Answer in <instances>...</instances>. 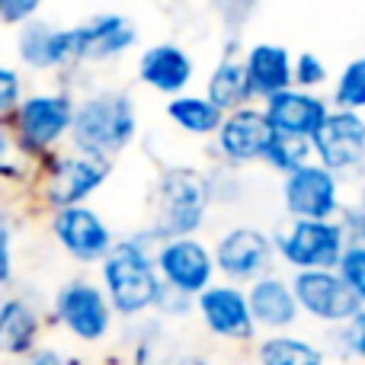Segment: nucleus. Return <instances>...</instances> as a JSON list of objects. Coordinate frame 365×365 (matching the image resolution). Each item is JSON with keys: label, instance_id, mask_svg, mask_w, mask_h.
<instances>
[{"label": "nucleus", "instance_id": "6e6552de", "mask_svg": "<svg viewBox=\"0 0 365 365\" xmlns=\"http://www.w3.org/2000/svg\"><path fill=\"white\" fill-rule=\"evenodd\" d=\"M158 259L160 282L167 289L180 292L186 298H199L205 289H212V272H215V257L208 253L205 244L195 237H177L164 240L154 253Z\"/></svg>", "mask_w": 365, "mask_h": 365}, {"label": "nucleus", "instance_id": "4c0bfd02", "mask_svg": "<svg viewBox=\"0 0 365 365\" xmlns=\"http://www.w3.org/2000/svg\"><path fill=\"white\" fill-rule=\"evenodd\" d=\"M359 205L365 208V177H362V186H359Z\"/></svg>", "mask_w": 365, "mask_h": 365}, {"label": "nucleus", "instance_id": "423d86ee", "mask_svg": "<svg viewBox=\"0 0 365 365\" xmlns=\"http://www.w3.org/2000/svg\"><path fill=\"white\" fill-rule=\"evenodd\" d=\"M314 158L324 170L334 177L353 173L365 164V115L346 113V109H330L324 125L311 138Z\"/></svg>", "mask_w": 365, "mask_h": 365}, {"label": "nucleus", "instance_id": "e433bc0d", "mask_svg": "<svg viewBox=\"0 0 365 365\" xmlns=\"http://www.w3.org/2000/svg\"><path fill=\"white\" fill-rule=\"evenodd\" d=\"M173 365H215L212 359H205V356H180V359L177 362H173Z\"/></svg>", "mask_w": 365, "mask_h": 365}, {"label": "nucleus", "instance_id": "0eeeda50", "mask_svg": "<svg viewBox=\"0 0 365 365\" xmlns=\"http://www.w3.org/2000/svg\"><path fill=\"white\" fill-rule=\"evenodd\" d=\"M298 308L308 317L324 324H343L346 327L362 311V302L346 289L336 269H317V272H295L292 279Z\"/></svg>", "mask_w": 365, "mask_h": 365}, {"label": "nucleus", "instance_id": "72a5a7b5", "mask_svg": "<svg viewBox=\"0 0 365 365\" xmlns=\"http://www.w3.org/2000/svg\"><path fill=\"white\" fill-rule=\"evenodd\" d=\"M13 276V231L6 215L0 212V285H6Z\"/></svg>", "mask_w": 365, "mask_h": 365}, {"label": "nucleus", "instance_id": "9b49d317", "mask_svg": "<svg viewBox=\"0 0 365 365\" xmlns=\"http://www.w3.org/2000/svg\"><path fill=\"white\" fill-rule=\"evenodd\" d=\"M55 311L71 334L93 343V340L106 336L113 304H109L103 289L90 285L87 279H74V282L61 285V292H58V298H55Z\"/></svg>", "mask_w": 365, "mask_h": 365}, {"label": "nucleus", "instance_id": "473e14b6", "mask_svg": "<svg viewBox=\"0 0 365 365\" xmlns=\"http://www.w3.org/2000/svg\"><path fill=\"white\" fill-rule=\"evenodd\" d=\"M38 13L36 0H0V19L4 23H32V16Z\"/></svg>", "mask_w": 365, "mask_h": 365}, {"label": "nucleus", "instance_id": "393cba45", "mask_svg": "<svg viewBox=\"0 0 365 365\" xmlns=\"http://www.w3.org/2000/svg\"><path fill=\"white\" fill-rule=\"evenodd\" d=\"M259 365H324V353L302 336H266L259 343Z\"/></svg>", "mask_w": 365, "mask_h": 365}, {"label": "nucleus", "instance_id": "20e7f679", "mask_svg": "<svg viewBox=\"0 0 365 365\" xmlns=\"http://www.w3.org/2000/svg\"><path fill=\"white\" fill-rule=\"evenodd\" d=\"M276 253L295 272H317L336 269L346 250V237L336 221H289L272 237Z\"/></svg>", "mask_w": 365, "mask_h": 365}, {"label": "nucleus", "instance_id": "f3484780", "mask_svg": "<svg viewBox=\"0 0 365 365\" xmlns=\"http://www.w3.org/2000/svg\"><path fill=\"white\" fill-rule=\"evenodd\" d=\"M138 29L128 16L100 13L90 23L74 26V55L77 61H113L125 48H132Z\"/></svg>", "mask_w": 365, "mask_h": 365}, {"label": "nucleus", "instance_id": "c9c22d12", "mask_svg": "<svg viewBox=\"0 0 365 365\" xmlns=\"http://www.w3.org/2000/svg\"><path fill=\"white\" fill-rule=\"evenodd\" d=\"M26 365H64V359L55 353V349H42V353H36Z\"/></svg>", "mask_w": 365, "mask_h": 365}, {"label": "nucleus", "instance_id": "a211bd4d", "mask_svg": "<svg viewBox=\"0 0 365 365\" xmlns=\"http://www.w3.org/2000/svg\"><path fill=\"white\" fill-rule=\"evenodd\" d=\"M19 58L36 71H48V68H61L68 61H77L74 55V29H61L51 23H26L19 29Z\"/></svg>", "mask_w": 365, "mask_h": 365}, {"label": "nucleus", "instance_id": "c85d7f7f", "mask_svg": "<svg viewBox=\"0 0 365 365\" xmlns=\"http://www.w3.org/2000/svg\"><path fill=\"white\" fill-rule=\"evenodd\" d=\"M292 83H295L298 90H317L321 83H327V64L321 61L317 55H311V51H302V55L295 58V64H292Z\"/></svg>", "mask_w": 365, "mask_h": 365}, {"label": "nucleus", "instance_id": "7c9ffc66", "mask_svg": "<svg viewBox=\"0 0 365 365\" xmlns=\"http://www.w3.org/2000/svg\"><path fill=\"white\" fill-rule=\"evenodd\" d=\"M336 225L343 227V237H346V247H365V208L356 202V205H343Z\"/></svg>", "mask_w": 365, "mask_h": 365}, {"label": "nucleus", "instance_id": "aec40b11", "mask_svg": "<svg viewBox=\"0 0 365 365\" xmlns=\"http://www.w3.org/2000/svg\"><path fill=\"white\" fill-rule=\"evenodd\" d=\"M247 302H250L253 324L266 330H285L302 314V308L295 302V292H292V282H285L279 276L257 279L250 285V292H247Z\"/></svg>", "mask_w": 365, "mask_h": 365}, {"label": "nucleus", "instance_id": "9d476101", "mask_svg": "<svg viewBox=\"0 0 365 365\" xmlns=\"http://www.w3.org/2000/svg\"><path fill=\"white\" fill-rule=\"evenodd\" d=\"M74 122V103L64 93H38L19 103L16 109V132L19 145L29 154H42L64 132H71Z\"/></svg>", "mask_w": 365, "mask_h": 365}, {"label": "nucleus", "instance_id": "dca6fc26", "mask_svg": "<svg viewBox=\"0 0 365 365\" xmlns=\"http://www.w3.org/2000/svg\"><path fill=\"white\" fill-rule=\"evenodd\" d=\"M109 167L103 160L83 158V154H71V158H61L48 173V182H45V199L64 212V208H74L87 199L90 192L106 182Z\"/></svg>", "mask_w": 365, "mask_h": 365}, {"label": "nucleus", "instance_id": "2eb2a0df", "mask_svg": "<svg viewBox=\"0 0 365 365\" xmlns=\"http://www.w3.org/2000/svg\"><path fill=\"white\" fill-rule=\"evenodd\" d=\"M263 113L276 135L311 141L317 135V128L324 125V119L330 115V106L317 93L292 87V90H285V93H276L272 100H266Z\"/></svg>", "mask_w": 365, "mask_h": 365}, {"label": "nucleus", "instance_id": "bb28decb", "mask_svg": "<svg viewBox=\"0 0 365 365\" xmlns=\"http://www.w3.org/2000/svg\"><path fill=\"white\" fill-rule=\"evenodd\" d=\"M334 109L362 113L365 109V58H353L334 83Z\"/></svg>", "mask_w": 365, "mask_h": 365}, {"label": "nucleus", "instance_id": "f03ea898", "mask_svg": "<svg viewBox=\"0 0 365 365\" xmlns=\"http://www.w3.org/2000/svg\"><path fill=\"white\" fill-rule=\"evenodd\" d=\"M135 132H138V115H135V103L128 93L103 90L74 106L71 138L83 158H115L122 148L132 145Z\"/></svg>", "mask_w": 365, "mask_h": 365}, {"label": "nucleus", "instance_id": "7ed1b4c3", "mask_svg": "<svg viewBox=\"0 0 365 365\" xmlns=\"http://www.w3.org/2000/svg\"><path fill=\"white\" fill-rule=\"evenodd\" d=\"M212 202V182L192 167H170L158 182V218L154 234L160 240L192 237L202 227Z\"/></svg>", "mask_w": 365, "mask_h": 365}, {"label": "nucleus", "instance_id": "ddd939ff", "mask_svg": "<svg viewBox=\"0 0 365 365\" xmlns=\"http://www.w3.org/2000/svg\"><path fill=\"white\" fill-rule=\"evenodd\" d=\"M51 227H55L58 244H61L74 259H81V263L106 259L109 250L115 247L113 234H109V225L96 212H90V208H83V205L58 212Z\"/></svg>", "mask_w": 365, "mask_h": 365}, {"label": "nucleus", "instance_id": "f8f14e48", "mask_svg": "<svg viewBox=\"0 0 365 365\" xmlns=\"http://www.w3.org/2000/svg\"><path fill=\"white\" fill-rule=\"evenodd\" d=\"M202 321H205L208 334L221 336V340H250L257 324L250 314V302L247 292H240L237 285H212L195 298Z\"/></svg>", "mask_w": 365, "mask_h": 365}, {"label": "nucleus", "instance_id": "f257e3e1", "mask_svg": "<svg viewBox=\"0 0 365 365\" xmlns=\"http://www.w3.org/2000/svg\"><path fill=\"white\" fill-rule=\"evenodd\" d=\"M154 244H164L154 231L138 234V237L119 240L103 259V282H106V298L119 314L135 317L148 308H158V298L164 292L154 259Z\"/></svg>", "mask_w": 365, "mask_h": 365}, {"label": "nucleus", "instance_id": "5701e85b", "mask_svg": "<svg viewBox=\"0 0 365 365\" xmlns=\"http://www.w3.org/2000/svg\"><path fill=\"white\" fill-rule=\"evenodd\" d=\"M208 100L227 115L237 113V109H247V103L253 100V90H250V77H247L244 61L227 55L212 71V77H208Z\"/></svg>", "mask_w": 365, "mask_h": 365}, {"label": "nucleus", "instance_id": "1a4fd4ad", "mask_svg": "<svg viewBox=\"0 0 365 365\" xmlns=\"http://www.w3.org/2000/svg\"><path fill=\"white\" fill-rule=\"evenodd\" d=\"M276 259V244L259 227H231L215 247V266L234 282H257Z\"/></svg>", "mask_w": 365, "mask_h": 365}, {"label": "nucleus", "instance_id": "b1692460", "mask_svg": "<svg viewBox=\"0 0 365 365\" xmlns=\"http://www.w3.org/2000/svg\"><path fill=\"white\" fill-rule=\"evenodd\" d=\"M167 115L189 135H218L225 113L208 96H173L167 103Z\"/></svg>", "mask_w": 365, "mask_h": 365}, {"label": "nucleus", "instance_id": "f704fd0d", "mask_svg": "<svg viewBox=\"0 0 365 365\" xmlns=\"http://www.w3.org/2000/svg\"><path fill=\"white\" fill-rule=\"evenodd\" d=\"M0 177H19V167L13 164V138L0 125Z\"/></svg>", "mask_w": 365, "mask_h": 365}, {"label": "nucleus", "instance_id": "6ab92c4d", "mask_svg": "<svg viewBox=\"0 0 365 365\" xmlns=\"http://www.w3.org/2000/svg\"><path fill=\"white\" fill-rule=\"evenodd\" d=\"M292 51L285 45L276 42H257L244 58L247 77H250V90L253 96H263V100H272L276 93H285L292 90Z\"/></svg>", "mask_w": 365, "mask_h": 365}, {"label": "nucleus", "instance_id": "c756f323", "mask_svg": "<svg viewBox=\"0 0 365 365\" xmlns=\"http://www.w3.org/2000/svg\"><path fill=\"white\" fill-rule=\"evenodd\" d=\"M334 334L343 340L340 356H353V359H362L365 362V308L346 324V327L334 330Z\"/></svg>", "mask_w": 365, "mask_h": 365}, {"label": "nucleus", "instance_id": "4be33fe9", "mask_svg": "<svg viewBox=\"0 0 365 365\" xmlns=\"http://www.w3.org/2000/svg\"><path fill=\"white\" fill-rule=\"evenodd\" d=\"M38 340V314L29 302L10 298L0 304V356H26Z\"/></svg>", "mask_w": 365, "mask_h": 365}, {"label": "nucleus", "instance_id": "39448f33", "mask_svg": "<svg viewBox=\"0 0 365 365\" xmlns=\"http://www.w3.org/2000/svg\"><path fill=\"white\" fill-rule=\"evenodd\" d=\"M282 205L292 221H336L343 212L340 180L311 160L282 180Z\"/></svg>", "mask_w": 365, "mask_h": 365}, {"label": "nucleus", "instance_id": "2f4dec72", "mask_svg": "<svg viewBox=\"0 0 365 365\" xmlns=\"http://www.w3.org/2000/svg\"><path fill=\"white\" fill-rule=\"evenodd\" d=\"M19 93H23V81L13 68H0V115L10 113L19 103Z\"/></svg>", "mask_w": 365, "mask_h": 365}, {"label": "nucleus", "instance_id": "a878e982", "mask_svg": "<svg viewBox=\"0 0 365 365\" xmlns=\"http://www.w3.org/2000/svg\"><path fill=\"white\" fill-rule=\"evenodd\" d=\"M311 158H314V148H311V141L289 138V135H276L263 160L272 167V170L282 173V177H289V173L302 170L304 164H311Z\"/></svg>", "mask_w": 365, "mask_h": 365}, {"label": "nucleus", "instance_id": "412c9836", "mask_svg": "<svg viewBox=\"0 0 365 365\" xmlns=\"http://www.w3.org/2000/svg\"><path fill=\"white\" fill-rule=\"evenodd\" d=\"M192 58L186 55V48L173 42H160L141 55L138 61V77L148 87L160 90V93H182L192 81Z\"/></svg>", "mask_w": 365, "mask_h": 365}, {"label": "nucleus", "instance_id": "cd10ccee", "mask_svg": "<svg viewBox=\"0 0 365 365\" xmlns=\"http://www.w3.org/2000/svg\"><path fill=\"white\" fill-rule=\"evenodd\" d=\"M336 276L346 282V289L359 298L365 308V247H346V250H343Z\"/></svg>", "mask_w": 365, "mask_h": 365}, {"label": "nucleus", "instance_id": "4468645a", "mask_svg": "<svg viewBox=\"0 0 365 365\" xmlns=\"http://www.w3.org/2000/svg\"><path fill=\"white\" fill-rule=\"evenodd\" d=\"M272 138H276V132H272L266 113L247 106V109L225 115V122L218 128V151L231 164H250V160L266 158Z\"/></svg>", "mask_w": 365, "mask_h": 365}]
</instances>
